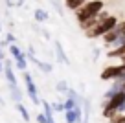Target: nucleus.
<instances>
[{
    "label": "nucleus",
    "instance_id": "1",
    "mask_svg": "<svg viewBox=\"0 0 125 123\" xmlns=\"http://www.w3.org/2000/svg\"><path fill=\"white\" fill-rule=\"evenodd\" d=\"M123 105H125V92L123 90H118V92H114L112 96L109 97V103H107V107H105V116L110 118L114 112H120Z\"/></svg>",
    "mask_w": 125,
    "mask_h": 123
},
{
    "label": "nucleus",
    "instance_id": "2",
    "mask_svg": "<svg viewBox=\"0 0 125 123\" xmlns=\"http://www.w3.org/2000/svg\"><path fill=\"white\" fill-rule=\"evenodd\" d=\"M101 9H103V2H101V0H92V2H86V4L77 11V20H79V22H83V20L90 19V17L98 15Z\"/></svg>",
    "mask_w": 125,
    "mask_h": 123
},
{
    "label": "nucleus",
    "instance_id": "3",
    "mask_svg": "<svg viewBox=\"0 0 125 123\" xmlns=\"http://www.w3.org/2000/svg\"><path fill=\"white\" fill-rule=\"evenodd\" d=\"M116 24H118L116 17H105V19H103L98 26H94L92 30L88 31V37H92V39H94V37H101V35H105L109 30H112Z\"/></svg>",
    "mask_w": 125,
    "mask_h": 123
},
{
    "label": "nucleus",
    "instance_id": "4",
    "mask_svg": "<svg viewBox=\"0 0 125 123\" xmlns=\"http://www.w3.org/2000/svg\"><path fill=\"white\" fill-rule=\"evenodd\" d=\"M125 73V64H120V66H109L101 72V79L103 81H109V79H118L120 75Z\"/></svg>",
    "mask_w": 125,
    "mask_h": 123
},
{
    "label": "nucleus",
    "instance_id": "5",
    "mask_svg": "<svg viewBox=\"0 0 125 123\" xmlns=\"http://www.w3.org/2000/svg\"><path fill=\"white\" fill-rule=\"evenodd\" d=\"M24 81H26V88H28V96H30V99L33 101L35 105H39V97H37V86L35 83H33V79H31L30 73H24Z\"/></svg>",
    "mask_w": 125,
    "mask_h": 123
},
{
    "label": "nucleus",
    "instance_id": "6",
    "mask_svg": "<svg viewBox=\"0 0 125 123\" xmlns=\"http://www.w3.org/2000/svg\"><path fill=\"white\" fill-rule=\"evenodd\" d=\"M120 35H121V33H120V30H118V28L114 26L112 30H109V31H107L105 35H101V37L105 39V42H107V44H112L114 41H116V39L120 37Z\"/></svg>",
    "mask_w": 125,
    "mask_h": 123
},
{
    "label": "nucleus",
    "instance_id": "7",
    "mask_svg": "<svg viewBox=\"0 0 125 123\" xmlns=\"http://www.w3.org/2000/svg\"><path fill=\"white\" fill-rule=\"evenodd\" d=\"M4 72H6V79H8L9 85H17V79H15V75H13L11 62H9V61H6V68H4Z\"/></svg>",
    "mask_w": 125,
    "mask_h": 123
},
{
    "label": "nucleus",
    "instance_id": "8",
    "mask_svg": "<svg viewBox=\"0 0 125 123\" xmlns=\"http://www.w3.org/2000/svg\"><path fill=\"white\" fill-rule=\"evenodd\" d=\"M55 51H57V59H59V62L66 64V62H68V57L64 55V51H62V46H61V42H59V41H55Z\"/></svg>",
    "mask_w": 125,
    "mask_h": 123
},
{
    "label": "nucleus",
    "instance_id": "9",
    "mask_svg": "<svg viewBox=\"0 0 125 123\" xmlns=\"http://www.w3.org/2000/svg\"><path fill=\"white\" fill-rule=\"evenodd\" d=\"M35 20L37 22H44V20H48V13L44 11V9H35Z\"/></svg>",
    "mask_w": 125,
    "mask_h": 123
},
{
    "label": "nucleus",
    "instance_id": "10",
    "mask_svg": "<svg viewBox=\"0 0 125 123\" xmlns=\"http://www.w3.org/2000/svg\"><path fill=\"white\" fill-rule=\"evenodd\" d=\"M17 110L20 112V114H22V118H24V121H30V112L26 110V107H24L22 103H20V101H17Z\"/></svg>",
    "mask_w": 125,
    "mask_h": 123
},
{
    "label": "nucleus",
    "instance_id": "11",
    "mask_svg": "<svg viewBox=\"0 0 125 123\" xmlns=\"http://www.w3.org/2000/svg\"><path fill=\"white\" fill-rule=\"evenodd\" d=\"M85 2H88V0H66V6L70 9H77L79 6H83Z\"/></svg>",
    "mask_w": 125,
    "mask_h": 123
},
{
    "label": "nucleus",
    "instance_id": "12",
    "mask_svg": "<svg viewBox=\"0 0 125 123\" xmlns=\"http://www.w3.org/2000/svg\"><path fill=\"white\" fill-rule=\"evenodd\" d=\"M11 97L15 101H20L22 99V94H20V90L17 88V85H11Z\"/></svg>",
    "mask_w": 125,
    "mask_h": 123
},
{
    "label": "nucleus",
    "instance_id": "13",
    "mask_svg": "<svg viewBox=\"0 0 125 123\" xmlns=\"http://www.w3.org/2000/svg\"><path fill=\"white\" fill-rule=\"evenodd\" d=\"M33 62H35V64H37V68H41V70H42V72H52V66L50 64H46V62H42V61H37V59H35V61H33Z\"/></svg>",
    "mask_w": 125,
    "mask_h": 123
},
{
    "label": "nucleus",
    "instance_id": "14",
    "mask_svg": "<svg viewBox=\"0 0 125 123\" xmlns=\"http://www.w3.org/2000/svg\"><path fill=\"white\" fill-rule=\"evenodd\" d=\"M42 107H44V116H46V119H53V114H52V105H48L46 101H42Z\"/></svg>",
    "mask_w": 125,
    "mask_h": 123
},
{
    "label": "nucleus",
    "instance_id": "15",
    "mask_svg": "<svg viewBox=\"0 0 125 123\" xmlns=\"http://www.w3.org/2000/svg\"><path fill=\"white\" fill-rule=\"evenodd\" d=\"M75 105H77V103H75V101L72 99V97H68V99L64 101V103H62V110H70V108H74Z\"/></svg>",
    "mask_w": 125,
    "mask_h": 123
},
{
    "label": "nucleus",
    "instance_id": "16",
    "mask_svg": "<svg viewBox=\"0 0 125 123\" xmlns=\"http://www.w3.org/2000/svg\"><path fill=\"white\" fill-rule=\"evenodd\" d=\"M66 90H68L66 81H59V83H57V92H61V94H66Z\"/></svg>",
    "mask_w": 125,
    "mask_h": 123
},
{
    "label": "nucleus",
    "instance_id": "17",
    "mask_svg": "<svg viewBox=\"0 0 125 123\" xmlns=\"http://www.w3.org/2000/svg\"><path fill=\"white\" fill-rule=\"evenodd\" d=\"M9 51L13 53V57H15V59H19L20 55H22V53H20V50H19V48L15 46V44H9Z\"/></svg>",
    "mask_w": 125,
    "mask_h": 123
},
{
    "label": "nucleus",
    "instance_id": "18",
    "mask_svg": "<svg viewBox=\"0 0 125 123\" xmlns=\"http://www.w3.org/2000/svg\"><path fill=\"white\" fill-rule=\"evenodd\" d=\"M17 66H19L20 70H24V68H26V55H20V57L17 59Z\"/></svg>",
    "mask_w": 125,
    "mask_h": 123
},
{
    "label": "nucleus",
    "instance_id": "19",
    "mask_svg": "<svg viewBox=\"0 0 125 123\" xmlns=\"http://www.w3.org/2000/svg\"><path fill=\"white\" fill-rule=\"evenodd\" d=\"M37 121H39V123H46V116L39 112V114H37Z\"/></svg>",
    "mask_w": 125,
    "mask_h": 123
},
{
    "label": "nucleus",
    "instance_id": "20",
    "mask_svg": "<svg viewBox=\"0 0 125 123\" xmlns=\"http://www.w3.org/2000/svg\"><path fill=\"white\" fill-rule=\"evenodd\" d=\"M50 4H52V6H53V8H55V9H57V11H59V13H61V6H59V2H57V0H50Z\"/></svg>",
    "mask_w": 125,
    "mask_h": 123
},
{
    "label": "nucleus",
    "instance_id": "21",
    "mask_svg": "<svg viewBox=\"0 0 125 123\" xmlns=\"http://www.w3.org/2000/svg\"><path fill=\"white\" fill-rule=\"evenodd\" d=\"M6 41H8V44H9V42L13 44V42H15V35H13V33H8V37H6Z\"/></svg>",
    "mask_w": 125,
    "mask_h": 123
},
{
    "label": "nucleus",
    "instance_id": "22",
    "mask_svg": "<svg viewBox=\"0 0 125 123\" xmlns=\"http://www.w3.org/2000/svg\"><path fill=\"white\" fill-rule=\"evenodd\" d=\"M118 30H120V33H121V35L125 37V22H121L120 26H118Z\"/></svg>",
    "mask_w": 125,
    "mask_h": 123
},
{
    "label": "nucleus",
    "instance_id": "23",
    "mask_svg": "<svg viewBox=\"0 0 125 123\" xmlns=\"http://www.w3.org/2000/svg\"><path fill=\"white\" fill-rule=\"evenodd\" d=\"M112 121L114 123H125V116H123V118H114Z\"/></svg>",
    "mask_w": 125,
    "mask_h": 123
},
{
    "label": "nucleus",
    "instance_id": "24",
    "mask_svg": "<svg viewBox=\"0 0 125 123\" xmlns=\"http://www.w3.org/2000/svg\"><path fill=\"white\" fill-rule=\"evenodd\" d=\"M53 108H55V110H62V105H59V103H55V105H53Z\"/></svg>",
    "mask_w": 125,
    "mask_h": 123
},
{
    "label": "nucleus",
    "instance_id": "25",
    "mask_svg": "<svg viewBox=\"0 0 125 123\" xmlns=\"http://www.w3.org/2000/svg\"><path fill=\"white\" fill-rule=\"evenodd\" d=\"M4 59V51H2V48H0V61Z\"/></svg>",
    "mask_w": 125,
    "mask_h": 123
},
{
    "label": "nucleus",
    "instance_id": "26",
    "mask_svg": "<svg viewBox=\"0 0 125 123\" xmlns=\"http://www.w3.org/2000/svg\"><path fill=\"white\" fill-rule=\"evenodd\" d=\"M2 70H4V68H2V62H0V72H2Z\"/></svg>",
    "mask_w": 125,
    "mask_h": 123
},
{
    "label": "nucleus",
    "instance_id": "27",
    "mask_svg": "<svg viewBox=\"0 0 125 123\" xmlns=\"http://www.w3.org/2000/svg\"><path fill=\"white\" fill-rule=\"evenodd\" d=\"M0 28H2V22H0Z\"/></svg>",
    "mask_w": 125,
    "mask_h": 123
}]
</instances>
